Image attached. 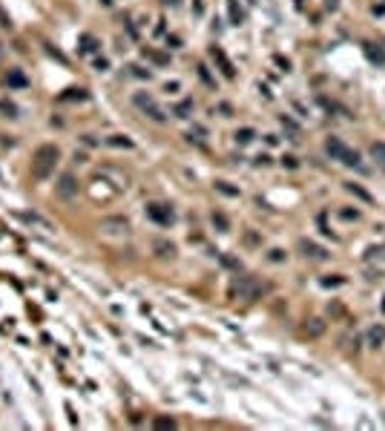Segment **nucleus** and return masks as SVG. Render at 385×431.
Returning a JSON list of instances; mask_svg holds the SVG:
<instances>
[{"label":"nucleus","instance_id":"11","mask_svg":"<svg viewBox=\"0 0 385 431\" xmlns=\"http://www.w3.org/2000/svg\"><path fill=\"white\" fill-rule=\"evenodd\" d=\"M0 115L3 118H17V104H12V101H0Z\"/></svg>","mask_w":385,"mask_h":431},{"label":"nucleus","instance_id":"6","mask_svg":"<svg viewBox=\"0 0 385 431\" xmlns=\"http://www.w3.org/2000/svg\"><path fill=\"white\" fill-rule=\"evenodd\" d=\"M236 288H239V293H242V296H247V299H256L259 291H262L256 282H253V279H247V276H245V279H239V282H236Z\"/></svg>","mask_w":385,"mask_h":431},{"label":"nucleus","instance_id":"16","mask_svg":"<svg viewBox=\"0 0 385 431\" xmlns=\"http://www.w3.org/2000/svg\"><path fill=\"white\" fill-rule=\"evenodd\" d=\"M155 429H175V420L173 417H158L155 420Z\"/></svg>","mask_w":385,"mask_h":431},{"label":"nucleus","instance_id":"5","mask_svg":"<svg viewBox=\"0 0 385 431\" xmlns=\"http://www.w3.org/2000/svg\"><path fill=\"white\" fill-rule=\"evenodd\" d=\"M58 193L63 198H72L75 193H78V178H75L72 173H63V175H60V181H58Z\"/></svg>","mask_w":385,"mask_h":431},{"label":"nucleus","instance_id":"26","mask_svg":"<svg viewBox=\"0 0 385 431\" xmlns=\"http://www.w3.org/2000/svg\"><path fill=\"white\" fill-rule=\"evenodd\" d=\"M282 164H288V167L293 170V167H296V158H291V155H285V158H282Z\"/></svg>","mask_w":385,"mask_h":431},{"label":"nucleus","instance_id":"23","mask_svg":"<svg viewBox=\"0 0 385 431\" xmlns=\"http://www.w3.org/2000/svg\"><path fill=\"white\" fill-rule=\"evenodd\" d=\"M144 55H147V58H152L155 63H167V58H164V55H158V52H144Z\"/></svg>","mask_w":385,"mask_h":431},{"label":"nucleus","instance_id":"13","mask_svg":"<svg viewBox=\"0 0 385 431\" xmlns=\"http://www.w3.org/2000/svg\"><path fill=\"white\" fill-rule=\"evenodd\" d=\"M371 155L374 161H380L385 167V144H371Z\"/></svg>","mask_w":385,"mask_h":431},{"label":"nucleus","instance_id":"28","mask_svg":"<svg viewBox=\"0 0 385 431\" xmlns=\"http://www.w3.org/2000/svg\"><path fill=\"white\" fill-rule=\"evenodd\" d=\"M167 3H173V6H175V3H178V0H167Z\"/></svg>","mask_w":385,"mask_h":431},{"label":"nucleus","instance_id":"20","mask_svg":"<svg viewBox=\"0 0 385 431\" xmlns=\"http://www.w3.org/2000/svg\"><path fill=\"white\" fill-rule=\"evenodd\" d=\"M216 187L222 190L224 196H239V190H233V187H227V184H224V181H219V184H216Z\"/></svg>","mask_w":385,"mask_h":431},{"label":"nucleus","instance_id":"25","mask_svg":"<svg viewBox=\"0 0 385 431\" xmlns=\"http://www.w3.org/2000/svg\"><path fill=\"white\" fill-rule=\"evenodd\" d=\"M282 259H285L282 250H270V262H282Z\"/></svg>","mask_w":385,"mask_h":431},{"label":"nucleus","instance_id":"10","mask_svg":"<svg viewBox=\"0 0 385 431\" xmlns=\"http://www.w3.org/2000/svg\"><path fill=\"white\" fill-rule=\"evenodd\" d=\"M305 334H308V337H322V334H325V322H322V319H308V322H305Z\"/></svg>","mask_w":385,"mask_h":431},{"label":"nucleus","instance_id":"24","mask_svg":"<svg viewBox=\"0 0 385 431\" xmlns=\"http://www.w3.org/2000/svg\"><path fill=\"white\" fill-rule=\"evenodd\" d=\"M230 14H233V20H236V23H239V20H242V12H239V9H236V0H230Z\"/></svg>","mask_w":385,"mask_h":431},{"label":"nucleus","instance_id":"19","mask_svg":"<svg viewBox=\"0 0 385 431\" xmlns=\"http://www.w3.org/2000/svg\"><path fill=\"white\" fill-rule=\"evenodd\" d=\"M109 144H112V147H132V144H129L127 138H121V135H112V138H109Z\"/></svg>","mask_w":385,"mask_h":431},{"label":"nucleus","instance_id":"21","mask_svg":"<svg viewBox=\"0 0 385 431\" xmlns=\"http://www.w3.org/2000/svg\"><path fill=\"white\" fill-rule=\"evenodd\" d=\"M339 216H342V219H345V222H351V219H354V222H357V219H360V213H357V210H342V213H339Z\"/></svg>","mask_w":385,"mask_h":431},{"label":"nucleus","instance_id":"22","mask_svg":"<svg viewBox=\"0 0 385 431\" xmlns=\"http://www.w3.org/2000/svg\"><path fill=\"white\" fill-rule=\"evenodd\" d=\"M158 250H161V256H173L175 247L173 245H164V242H158Z\"/></svg>","mask_w":385,"mask_h":431},{"label":"nucleus","instance_id":"17","mask_svg":"<svg viewBox=\"0 0 385 431\" xmlns=\"http://www.w3.org/2000/svg\"><path fill=\"white\" fill-rule=\"evenodd\" d=\"M9 83H12V86H26V78L20 72H9Z\"/></svg>","mask_w":385,"mask_h":431},{"label":"nucleus","instance_id":"9","mask_svg":"<svg viewBox=\"0 0 385 431\" xmlns=\"http://www.w3.org/2000/svg\"><path fill=\"white\" fill-rule=\"evenodd\" d=\"M368 342H371V348H380L385 342V325H374L368 331Z\"/></svg>","mask_w":385,"mask_h":431},{"label":"nucleus","instance_id":"4","mask_svg":"<svg viewBox=\"0 0 385 431\" xmlns=\"http://www.w3.org/2000/svg\"><path fill=\"white\" fill-rule=\"evenodd\" d=\"M147 216H150L152 222H158V224L173 222V210L167 207V204H150V207H147Z\"/></svg>","mask_w":385,"mask_h":431},{"label":"nucleus","instance_id":"8","mask_svg":"<svg viewBox=\"0 0 385 431\" xmlns=\"http://www.w3.org/2000/svg\"><path fill=\"white\" fill-rule=\"evenodd\" d=\"M213 58L219 60V66H222V72H224V78H236V72H233V66H230V60L224 58V52H222V49H216V46H213Z\"/></svg>","mask_w":385,"mask_h":431},{"label":"nucleus","instance_id":"2","mask_svg":"<svg viewBox=\"0 0 385 431\" xmlns=\"http://www.w3.org/2000/svg\"><path fill=\"white\" fill-rule=\"evenodd\" d=\"M325 152L334 158V161H342V164H348V167H360V152L348 150V147H345L339 138H334V135L325 141Z\"/></svg>","mask_w":385,"mask_h":431},{"label":"nucleus","instance_id":"18","mask_svg":"<svg viewBox=\"0 0 385 431\" xmlns=\"http://www.w3.org/2000/svg\"><path fill=\"white\" fill-rule=\"evenodd\" d=\"M213 224H216L219 230H227V219H224L222 213H213Z\"/></svg>","mask_w":385,"mask_h":431},{"label":"nucleus","instance_id":"3","mask_svg":"<svg viewBox=\"0 0 385 431\" xmlns=\"http://www.w3.org/2000/svg\"><path fill=\"white\" fill-rule=\"evenodd\" d=\"M135 104H138L141 109H144V112L152 118V121H158V124L164 121V109H158V104L152 101L150 95H135Z\"/></svg>","mask_w":385,"mask_h":431},{"label":"nucleus","instance_id":"27","mask_svg":"<svg viewBox=\"0 0 385 431\" xmlns=\"http://www.w3.org/2000/svg\"><path fill=\"white\" fill-rule=\"evenodd\" d=\"M322 285H342V279H339V276H334V279H322Z\"/></svg>","mask_w":385,"mask_h":431},{"label":"nucleus","instance_id":"14","mask_svg":"<svg viewBox=\"0 0 385 431\" xmlns=\"http://www.w3.org/2000/svg\"><path fill=\"white\" fill-rule=\"evenodd\" d=\"M345 190H348V193H354L357 198H362V201H371V193H365V190H362V187H357V184H345Z\"/></svg>","mask_w":385,"mask_h":431},{"label":"nucleus","instance_id":"15","mask_svg":"<svg viewBox=\"0 0 385 431\" xmlns=\"http://www.w3.org/2000/svg\"><path fill=\"white\" fill-rule=\"evenodd\" d=\"M236 141H239V144H247V141H253V129H239V132H236Z\"/></svg>","mask_w":385,"mask_h":431},{"label":"nucleus","instance_id":"7","mask_svg":"<svg viewBox=\"0 0 385 431\" xmlns=\"http://www.w3.org/2000/svg\"><path fill=\"white\" fill-rule=\"evenodd\" d=\"M299 250H302L305 256H311V259H325V256H328L322 247L314 245V242H308V239H302V242H299Z\"/></svg>","mask_w":385,"mask_h":431},{"label":"nucleus","instance_id":"12","mask_svg":"<svg viewBox=\"0 0 385 431\" xmlns=\"http://www.w3.org/2000/svg\"><path fill=\"white\" fill-rule=\"evenodd\" d=\"M365 55L374 60V63H385V52L383 49H374V46H365Z\"/></svg>","mask_w":385,"mask_h":431},{"label":"nucleus","instance_id":"1","mask_svg":"<svg viewBox=\"0 0 385 431\" xmlns=\"http://www.w3.org/2000/svg\"><path fill=\"white\" fill-rule=\"evenodd\" d=\"M58 161H60V150L55 144L37 147L35 155H32V175H35V178H49V175L55 173Z\"/></svg>","mask_w":385,"mask_h":431}]
</instances>
